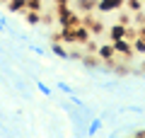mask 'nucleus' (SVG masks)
<instances>
[{
  "label": "nucleus",
  "instance_id": "f257e3e1",
  "mask_svg": "<svg viewBox=\"0 0 145 138\" xmlns=\"http://www.w3.org/2000/svg\"><path fill=\"white\" fill-rule=\"evenodd\" d=\"M94 53H97V58L102 63H109V66L116 61V51H114V44H111V41H109V44H99Z\"/></svg>",
  "mask_w": 145,
  "mask_h": 138
},
{
  "label": "nucleus",
  "instance_id": "f03ea898",
  "mask_svg": "<svg viewBox=\"0 0 145 138\" xmlns=\"http://www.w3.org/2000/svg\"><path fill=\"white\" fill-rule=\"evenodd\" d=\"M111 44H114V51H116V56H123V58H131L133 56V41L131 39H116V41H111Z\"/></svg>",
  "mask_w": 145,
  "mask_h": 138
},
{
  "label": "nucleus",
  "instance_id": "7ed1b4c3",
  "mask_svg": "<svg viewBox=\"0 0 145 138\" xmlns=\"http://www.w3.org/2000/svg\"><path fill=\"white\" fill-rule=\"evenodd\" d=\"M126 5V0H97V12L109 15V12H119Z\"/></svg>",
  "mask_w": 145,
  "mask_h": 138
},
{
  "label": "nucleus",
  "instance_id": "20e7f679",
  "mask_svg": "<svg viewBox=\"0 0 145 138\" xmlns=\"http://www.w3.org/2000/svg\"><path fill=\"white\" fill-rule=\"evenodd\" d=\"M106 32H109V39H111V41H116V39H123V36L128 34V24H121V22H119V24H111Z\"/></svg>",
  "mask_w": 145,
  "mask_h": 138
},
{
  "label": "nucleus",
  "instance_id": "39448f33",
  "mask_svg": "<svg viewBox=\"0 0 145 138\" xmlns=\"http://www.w3.org/2000/svg\"><path fill=\"white\" fill-rule=\"evenodd\" d=\"M97 10V0H78V12L80 15H89Z\"/></svg>",
  "mask_w": 145,
  "mask_h": 138
},
{
  "label": "nucleus",
  "instance_id": "423d86ee",
  "mask_svg": "<svg viewBox=\"0 0 145 138\" xmlns=\"http://www.w3.org/2000/svg\"><path fill=\"white\" fill-rule=\"evenodd\" d=\"M89 41V29L85 24H78L75 27V44H87Z\"/></svg>",
  "mask_w": 145,
  "mask_h": 138
},
{
  "label": "nucleus",
  "instance_id": "0eeeda50",
  "mask_svg": "<svg viewBox=\"0 0 145 138\" xmlns=\"http://www.w3.org/2000/svg\"><path fill=\"white\" fill-rule=\"evenodd\" d=\"M5 5H7V10H10V12H15V15L20 12V15H22L24 7H27V0H7Z\"/></svg>",
  "mask_w": 145,
  "mask_h": 138
},
{
  "label": "nucleus",
  "instance_id": "6e6552de",
  "mask_svg": "<svg viewBox=\"0 0 145 138\" xmlns=\"http://www.w3.org/2000/svg\"><path fill=\"white\" fill-rule=\"evenodd\" d=\"M123 7L131 12V15H133V12H140V10L145 7V0H126V5H123Z\"/></svg>",
  "mask_w": 145,
  "mask_h": 138
},
{
  "label": "nucleus",
  "instance_id": "1a4fd4ad",
  "mask_svg": "<svg viewBox=\"0 0 145 138\" xmlns=\"http://www.w3.org/2000/svg\"><path fill=\"white\" fill-rule=\"evenodd\" d=\"M22 15H24L27 24H31V27H36L39 22H41V12H31V10H24Z\"/></svg>",
  "mask_w": 145,
  "mask_h": 138
},
{
  "label": "nucleus",
  "instance_id": "9d476101",
  "mask_svg": "<svg viewBox=\"0 0 145 138\" xmlns=\"http://www.w3.org/2000/svg\"><path fill=\"white\" fill-rule=\"evenodd\" d=\"M51 53H53V56H58V58H68V51H65V46H63V44H58V39L51 44Z\"/></svg>",
  "mask_w": 145,
  "mask_h": 138
},
{
  "label": "nucleus",
  "instance_id": "9b49d317",
  "mask_svg": "<svg viewBox=\"0 0 145 138\" xmlns=\"http://www.w3.org/2000/svg\"><path fill=\"white\" fill-rule=\"evenodd\" d=\"M133 51L145 56V36H138V34H135V39H133Z\"/></svg>",
  "mask_w": 145,
  "mask_h": 138
},
{
  "label": "nucleus",
  "instance_id": "f8f14e48",
  "mask_svg": "<svg viewBox=\"0 0 145 138\" xmlns=\"http://www.w3.org/2000/svg\"><path fill=\"white\" fill-rule=\"evenodd\" d=\"M44 0H27V7L24 10H31V12H41L44 10V5H41Z\"/></svg>",
  "mask_w": 145,
  "mask_h": 138
},
{
  "label": "nucleus",
  "instance_id": "ddd939ff",
  "mask_svg": "<svg viewBox=\"0 0 145 138\" xmlns=\"http://www.w3.org/2000/svg\"><path fill=\"white\" fill-rule=\"evenodd\" d=\"M99 128H102V119H92V124L87 126V133H89V136H94Z\"/></svg>",
  "mask_w": 145,
  "mask_h": 138
},
{
  "label": "nucleus",
  "instance_id": "4468645a",
  "mask_svg": "<svg viewBox=\"0 0 145 138\" xmlns=\"http://www.w3.org/2000/svg\"><path fill=\"white\" fill-rule=\"evenodd\" d=\"M36 87H39V92H41V95H46V97H51V95H53V90L46 85V82H36Z\"/></svg>",
  "mask_w": 145,
  "mask_h": 138
},
{
  "label": "nucleus",
  "instance_id": "2eb2a0df",
  "mask_svg": "<svg viewBox=\"0 0 145 138\" xmlns=\"http://www.w3.org/2000/svg\"><path fill=\"white\" fill-rule=\"evenodd\" d=\"M58 90H61V92H65V95H72V87L68 85V82H58Z\"/></svg>",
  "mask_w": 145,
  "mask_h": 138
},
{
  "label": "nucleus",
  "instance_id": "dca6fc26",
  "mask_svg": "<svg viewBox=\"0 0 145 138\" xmlns=\"http://www.w3.org/2000/svg\"><path fill=\"white\" fill-rule=\"evenodd\" d=\"M29 49H31L34 53H39V56H44V49H41V46H29Z\"/></svg>",
  "mask_w": 145,
  "mask_h": 138
},
{
  "label": "nucleus",
  "instance_id": "f3484780",
  "mask_svg": "<svg viewBox=\"0 0 145 138\" xmlns=\"http://www.w3.org/2000/svg\"><path fill=\"white\" fill-rule=\"evenodd\" d=\"M131 22V15H121V24H128Z\"/></svg>",
  "mask_w": 145,
  "mask_h": 138
},
{
  "label": "nucleus",
  "instance_id": "a211bd4d",
  "mask_svg": "<svg viewBox=\"0 0 145 138\" xmlns=\"http://www.w3.org/2000/svg\"><path fill=\"white\" fill-rule=\"evenodd\" d=\"M135 34H138V36H145V27H140V29H135Z\"/></svg>",
  "mask_w": 145,
  "mask_h": 138
},
{
  "label": "nucleus",
  "instance_id": "6ab92c4d",
  "mask_svg": "<svg viewBox=\"0 0 145 138\" xmlns=\"http://www.w3.org/2000/svg\"><path fill=\"white\" fill-rule=\"evenodd\" d=\"M56 5H68V0H53Z\"/></svg>",
  "mask_w": 145,
  "mask_h": 138
},
{
  "label": "nucleus",
  "instance_id": "aec40b11",
  "mask_svg": "<svg viewBox=\"0 0 145 138\" xmlns=\"http://www.w3.org/2000/svg\"><path fill=\"white\" fill-rule=\"evenodd\" d=\"M7 27H5V20H0V32H5Z\"/></svg>",
  "mask_w": 145,
  "mask_h": 138
},
{
  "label": "nucleus",
  "instance_id": "412c9836",
  "mask_svg": "<svg viewBox=\"0 0 145 138\" xmlns=\"http://www.w3.org/2000/svg\"><path fill=\"white\" fill-rule=\"evenodd\" d=\"M140 70H143V73H145V61H143V63H140Z\"/></svg>",
  "mask_w": 145,
  "mask_h": 138
}]
</instances>
